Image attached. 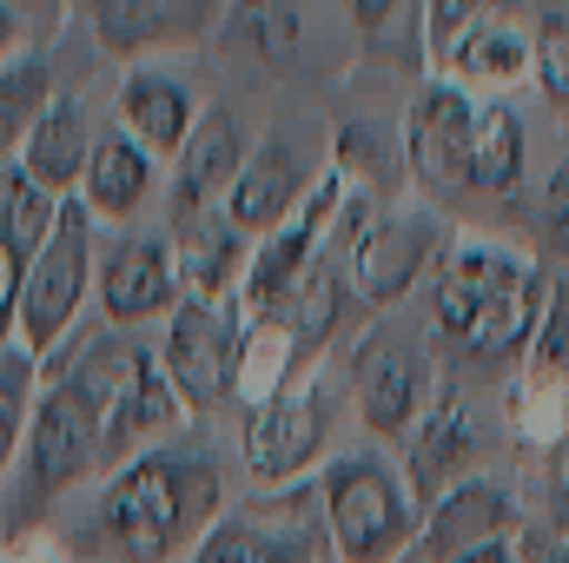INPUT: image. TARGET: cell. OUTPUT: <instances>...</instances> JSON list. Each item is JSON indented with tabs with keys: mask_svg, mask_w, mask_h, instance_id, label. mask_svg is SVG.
<instances>
[{
	"mask_svg": "<svg viewBox=\"0 0 569 563\" xmlns=\"http://www.w3.org/2000/svg\"><path fill=\"white\" fill-rule=\"evenodd\" d=\"M338 398L345 385L311 365L291 392L252 405L239 418V471L252 491H291V484H311L325 471V457L338 451Z\"/></svg>",
	"mask_w": 569,
	"mask_h": 563,
	"instance_id": "7",
	"label": "cell"
},
{
	"mask_svg": "<svg viewBox=\"0 0 569 563\" xmlns=\"http://www.w3.org/2000/svg\"><path fill=\"white\" fill-rule=\"evenodd\" d=\"M199 87L186 73H172L166 60H133L113 87V127L127 140H140L152 159H179V146L199 127Z\"/></svg>",
	"mask_w": 569,
	"mask_h": 563,
	"instance_id": "19",
	"label": "cell"
},
{
	"mask_svg": "<svg viewBox=\"0 0 569 563\" xmlns=\"http://www.w3.org/2000/svg\"><path fill=\"white\" fill-rule=\"evenodd\" d=\"M20 7H27V0H20Z\"/></svg>",
	"mask_w": 569,
	"mask_h": 563,
	"instance_id": "38",
	"label": "cell"
},
{
	"mask_svg": "<svg viewBox=\"0 0 569 563\" xmlns=\"http://www.w3.org/2000/svg\"><path fill=\"white\" fill-rule=\"evenodd\" d=\"M93 40L113 53V60H152L166 47H199L219 33L226 20V0H80Z\"/></svg>",
	"mask_w": 569,
	"mask_h": 563,
	"instance_id": "18",
	"label": "cell"
},
{
	"mask_svg": "<svg viewBox=\"0 0 569 563\" xmlns=\"http://www.w3.org/2000/svg\"><path fill=\"white\" fill-rule=\"evenodd\" d=\"M311 484L331 563H405L418 551L425 504L385 444H338Z\"/></svg>",
	"mask_w": 569,
	"mask_h": 563,
	"instance_id": "4",
	"label": "cell"
},
{
	"mask_svg": "<svg viewBox=\"0 0 569 563\" xmlns=\"http://www.w3.org/2000/svg\"><path fill=\"white\" fill-rule=\"evenodd\" d=\"M107 457V338H80V358L40 365V398L27 418V444L13 457V477L0 484V511L20 531H33L73 484H93Z\"/></svg>",
	"mask_w": 569,
	"mask_h": 563,
	"instance_id": "3",
	"label": "cell"
},
{
	"mask_svg": "<svg viewBox=\"0 0 569 563\" xmlns=\"http://www.w3.org/2000/svg\"><path fill=\"white\" fill-rule=\"evenodd\" d=\"M523 537V497L483 471V477H463L450 484L443 497L425 504V524H418V563H450L463 551H483V544H517Z\"/></svg>",
	"mask_w": 569,
	"mask_h": 563,
	"instance_id": "16",
	"label": "cell"
},
{
	"mask_svg": "<svg viewBox=\"0 0 569 563\" xmlns=\"http://www.w3.org/2000/svg\"><path fill=\"white\" fill-rule=\"evenodd\" d=\"M450 239H457L450 219H443L437 206H425L418 192L371 206V213L351 226V239H345V298H358L365 312H398V305H411L430 285L437 259L450 253Z\"/></svg>",
	"mask_w": 569,
	"mask_h": 563,
	"instance_id": "6",
	"label": "cell"
},
{
	"mask_svg": "<svg viewBox=\"0 0 569 563\" xmlns=\"http://www.w3.org/2000/svg\"><path fill=\"white\" fill-rule=\"evenodd\" d=\"M497 13H510V20H530L523 13V0H418V27H425V60L450 40V33H463V27H477V20H497Z\"/></svg>",
	"mask_w": 569,
	"mask_h": 563,
	"instance_id": "30",
	"label": "cell"
},
{
	"mask_svg": "<svg viewBox=\"0 0 569 563\" xmlns=\"http://www.w3.org/2000/svg\"><path fill=\"white\" fill-rule=\"evenodd\" d=\"M331 172V152L325 134L305 127V120H272L266 134H252V152L232 179V199H226V219L246 233V239H266L272 226H284L298 213V199Z\"/></svg>",
	"mask_w": 569,
	"mask_h": 563,
	"instance_id": "13",
	"label": "cell"
},
{
	"mask_svg": "<svg viewBox=\"0 0 569 563\" xmlns=\"http://www.w3.org/2000/svg\"><path fill=\"white\" fill-rule=\"evenodd\" d=\"M325 517L318 484L252 491L212 517V531L186 551V563H325Z\"/></svg>",
	"mask_w": 569,
	"mask_h": 563,
	"instance_id": "9",
	"label": "cell"
},
{
	"mask_svg": "<svg viewBox=\"0 0 569 563\" xmlns=\"http://www.w3.org/2000/svg\"><path fill=\"white\" fill-rule=\"evenodd\" d=\"M239 298H179V312L159 325L152 352H159V372L166 385L179 392L186 418H206L219 405H232V365H239Z\"/></svg>",
	"mask_w": 569,
	"mask_h": 563,
	"instance_id": "12",
	"label": "cell"
},
{
	"mask_svg": "<svg viewBox=\"0 0 569 563\" xmlns=\"http://www.w3.org/2000/svg\"><path fill=\"white\" fill-rule=\"evenodd\" d=\"M0 563H60V551H53L40 531H20V537L0 544Z\"/></svg>",
	"mask_w": 569,
	"mask_h": 563,
	"instance_id": "33",
	"label": "cell"
},
{
	"mask_svg": "<svg viewBox=\"0 0 569 563\" xmlns=\"http://www.w3.org/2000/svg\"><path fill=\"white\" fill-rule=\"evenodd\" d=\"M503 437L530 457L569 451V292L557 285L537 338L523 345L510 392H503Z\"/></svg>",
	"mask_w": 569,
	"mask_h": 563,
	"instance_id": "14",
	"label": "cell"
},
{
	"mask_svg": "<svg viewBox=\"0 0 569 563\" xmlns=\"http://www.w3.org/2000/svg\"><path fill=\"white\" fill-rule=\"evenodd\" d=\"M450 563H523V557H517V544H483V551H463Z\"/></svg>",
	"mask_w": 569,
	"mask_h": 563,
	"instance_id": "35",
	"label": "cell"
},
{
	"mask_svg": "<svg viewBox=\"0 0 569 563\" xmlns=\"http://www.w3.org/2000/svg\"><path fill=\"white\" fill-rule=\"evenodd\" d=\"M470 134H477V93H463L450 80H425L398 113L405 192H418L437 213L470 199Z\"/></svg>",
	"mask_w": 569,
	"mask_h": 563,
	"instance_id": "10",
	"label": "cell"
},
{
	"mask_svg": "<svg viewBox=\"0 0 569 563\" xmlns=\"http://www.w3.org/2000/svg\"><path fill=\"white\" fill-rule=\"evenodd\" d=\"M172 253H179V279H186L192 298H239L246 266H252V239L226 213H206L192 226H172Z\"/></svg>",
	"mask_w": 569,
	"mask_h": 563,
	"instance_id": "24",
	"label": "cell"
},
{
	"mask_svg": "<svg viewBox=\"0 0 569 563\" xmlns=\"http://www.w3.org/2000/svg\"><path fill=\"white\" fill-rule=\"evenodd\" d=\"M33 398H40V358L13 338V345H0V484L13 477V457L27 444Z\"/></svg>",
	"mask_w": 569,
	"mask_h": 563,
	"instance_id": "28",
	"label": "cell"
},
{
	"mask_svg": "<svg viewBox=\"0 0 569 563\" xmlns=\"http://www.w3.org/2000/svg\"><path fill=\"white\" fill-rule=\"evenodd\" d=\"M93 266H100V226L80 199H60L53 233L20 285V318H13V338L40 365H53V352L80 332V318L93 305Z\"/></svg>",
	"mask_w": 569,
	"mask_h": 563,
	"instance_id": "8",
	"label": "cell"
},
{
	"mask_svg": "<svg viewBox=\"0 0 569 563\" xmlns=\"http://www.w3.org/2000/svg\"><path fill=\"white\" fill-rule=\"evenodd\" d=\"M537 246L550 259H569V152L557 159V172L537 192Z\"/></svg>",
	"mask_w": 569,
	"mask_h": 563,
	"instance_id": "31",
	"label": "cell"
},
{
	"mask_svg": "<svg viewBox=\"0 0 569 563\" xmlns=\"http://www.w3.org/2000/svg\"><path fill=\"white\" fill-rule=\"evenodd\" d=\"M517 557H523V563H569V537H530V524H523Z\"/></svg>",
	"mask_w": 569,
	"mask_h": 563,
	"instance_id": "34",
	"label": "cell"
},
{
	"mask_svg": "<svg viewBox=\"0 0 569 563\" xmlns=\"http://www.w3.org/2000/svg\"><path fill=\"white\" fill-rule=\"evenodd\" d=\"M226 511V464L199 437H166L100 484L93 531L120 563H186Z\"/></svg>",
	"mask_w": 569,
	"mask_h": 563,
	"instance_id": "2",
	"label": "cell"
},
{
	"mask_svg": "<svg viewBox=\"0 0 569 563\" xmlns=\"http://www.w3.org/2000/svg\"><path fill=\"white\" fill-rule=\"evenodd\" d=\"M563 464H569V451H563Z\"/></svg>",
	"mask_w": 569,
	"mask_h": 563,
	"instance_id": "36",
	"label": "cell"
},
{
	"mask_svg": "<svg viewBox=\"0 0 569 563\" xmlns=\"http://www.w3.org/2000/svg\"><path fill=\"white\" fill-rule=\"evenodd\" d=\"M530 87L569 113V7H543L530 20Z\"/></svg>",
	"mask_w": 569,
	"mask_h": 563,
	"instance_id": "29",
	"label": "cell"
},
{
	"mask_svg": "<svg viewBox=\"0 0 569 563\" xmlns=\"http://www.w3.org/2000/svg\"><path fill=\"white\" fill-rule=\"evenodd\" d=\"M497 444H503V418H490V405H483L457 372H443L430 412L411 424V437L398 444V464H405V484L418 491V504H430V497H443L450 484L483 477V464H490Z\"/></svg>",
	"mask_w": 569,
	"mask_h": 563,
	"instance_id": "11",
	"label": "cell"
},
{
	"mask_svg": "<svg viewBox=\"0 0 569 563\" xmlns=\"http://www.w3.org/2000/svg\"><path fill=\"white\" fill-rule=\"evenodd\" d=\"M430 80H450L477 100H503L510 87H530V20H477L463 33H450L430 53Z\"/></svg>",
	"mask_w": 569,
	"mask_h": 563,
	"instance_id": "20",
	"label": "cell"
},
{
	"mask_svg": "<svg viewBox=\"0 0 569 563\" xmlns=\"http://www.w3.org/2000/svg\"><path fill=\"white\" fill-rule=\"evenodd\" d=\"M418 298H425L437 365L450 352V365H463V372H497V365L517 372L523 345L537 338V325L557 298V279H550L543 253H530L523 239L457 233Z\"/></svg>",
	"mask_w": 569,
	"mask_h": 563,
	"instance_id": "1",
	"label": "cell"
},
{
	"mask_svg": "<svg viewBox=\"0 0 569 563\" xmlns=\"http://www.w3.org/2000/svg\"><path fill=\"white\" fill-rule=\"evenodd\" d=\"M246 152H252V127L232 107H206L192 140L179 146V159L166 172V226H192L206 213H226Z\"/></svg>",
	"mask_w": 569,
	"mask_h": 563,
	"instance_id": "17",
	"label": "cell"
},
{
	"mask_svg": "<svg viewBox=\"0 0 569 563\" xmlns=\"http://www.w3.org/2000/svg\"><path fill=\"white\" fill-rule=\"evenodd\" d=\"M405 563H418V557H405Z\"/></svg>",
	"mask_w": 569,
	"mask_h": 563,
	"instance_id": "37",
	"label": "cell"
},
{
	"mask_svg": "<svg viewBox=\"0 0 569 563\" xmlns=\"http://www.w3.org/2000/svg\"><path fill=\"white\" fill-rule=\"evenodd\" d=\"M405 7H411V0H345V13H351V27H358V33H385Z\"/></svg>",
	"mask_w": 569,
	"mask_h": 563,
	"instance_id": "32",
	"label": "cell"
},
{
	"mask_svg": "<svg viewBox=\"0 0 569 563\" xmlns=\"http://www.w3.org/2000/svg\"><path fill=\"white\" fill-rule=\"evenodd\" d=\"M226 53L266 67V73H284L298 60V13L284 0H226V20L212 33Z\"/></svg>",
	"mask_w": 569,
	"mask_h": 563,
	"instance_id": "26",
	"label": "cell"
},
{
	"mask_svg": "<svg viewBox=\"0 0 569 563\" xmlns=\"http://www.w3.org/2000/svg\"><path fill=\"white\" fill-rule=\"evenodd\" d=\"M53 213H60V199H47L20 166H0V345H13L20 285L53 233Z\"/></svg>",
	"mask_w": 569,
	"mask_h": 563,
	"instance_id": "23",
	"label": "cell"
},
{
	"mask_svg": "<svg viewBox=\"0 0 569 563\" xmlns=\"http://www.w3.org/2000/svg\"><path fill=\"white\" fill-rule=\"evenodd\" d=\"M437 385H443V365H437L425 318L378 312L345 352V405L358 412L365 437L385 451L411 437V424L430 412Z\"/></svg>",
	"mask_w": 569,
	"mask_h": 563,
	"instance_id": "5",
	"label": "cell"
},
{
	"mask_svg": "<svg viewBox=\"0 0 569 563\" xmlns=\"http://www.w3.org/2000/svg\"><path fill=\"white\" fill-rule=\"evenodd\" d=\"M530 134L510 100H477V134H470V199H510L523 192Z\"/></svg>",
	"mask_w": 569,
	"mask_h": 563,
	"instance_id": "25",
	"label": "cell"
},
{
	"mask_svg": "<svg viewBox=\"0 0 569 563\" xmlns=\"http://www.w3.org/2000/svg\"><path fill=\"white\" fill-rule=\"evenodd\" d=\"M186 298L179 279V253L172 233H113L100 239V266H93V305L107 318V332H133L146 338L152 325H166Z\"/></svg>",
	"mask_w": 569,
	"mask_h": 563,
	"instance_id": "15",
	"label": "cell"
},
{
	"mask_svg": "<svg viewBox=\"0 0 569 563\" xmlns=\"http://www.w3.org/2000/svg\"><path fill=\"white\" fill-rule=\"evenodd\" d=\"M100 113L87 107V93H53L47 113L27 127V140L13 152V166L47 192V199H73L80 179H87V159H93V140H100Z\"/></svg>",
	"mask_w": 569,
	"mask_h": 563,
	"instance_id": "21",
	"label": "cell"
},
{
	"mask_svg": "<svg viewBox=\"0 0 569 563\" xmlns=\"http://www.w3.org/2000/svg\"><path fill=\"white\" fill-rule=\"evenodd\" d=\"M53 93H60V80H53V60L40 47H20V53L0 60V166H13L27 127L47 113Z\"/></svg>",
	"mask_w": 569,
	"mask_h": 563,
	"instance_id": "27",
	"label": "cell"
},
{
	"mask_svg": "<svg viewBox=\"0 0 569 563\" xmlns=\"http://www.w3.org/2000/svg\"><path fill=\"white\" fill-rule=\"evenodd\" d=\"M73 199L93 213V226L127 233L146 206L159 199V159H152L140 140H127V134L107 120V127H100V140H93L87 179H80V192H73Z\"/></svg>",
	"mask_w": 569,
	"mask_h": 563,
	"instance_id": "22",
	"label": "cell"
}]
</instances>
